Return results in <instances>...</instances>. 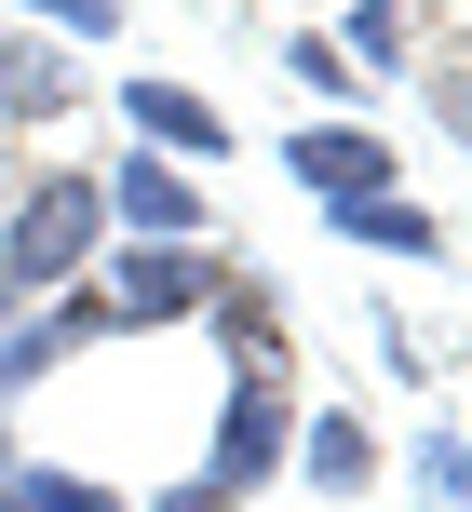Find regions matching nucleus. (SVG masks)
<instances>
[{"instance_id": "nucleus-10", "label": "nucleus", "mask_w": 472, "mask_h": 512, "mask_svg": "<svg viewBox=\"0 0 472 512\" xmlns=\"http://www.w3.org/2000/svg\"><path fill=\"white\" fill-rule=\"evenodd\" d=\"M338 54L351 68H405L419 54V0H338Z\"/></svg>"}, {"instance_id": "nucleus-8", "label": "nucleus", "mask_w": 472, "mask_h": 512, "mask_svg": "<svg viewBox=\"0 0 472 512\" xmlns=\"http://www.w3.org/2000/svg\"><path fill=\"white\" fill-rule=\"evenodd\" d=\"M297 472H311L324 499H365L378 486V432L351 405H297Z\"/></svg>"}, {"instance_id": "nucleus-15", "label": "nucleus", "mask_w": 472, "mask_h": 512, "mask_svg": "<svg viewBox=\"0 0 472 512\" xmlns=\"http://www.w3.org/2000/svg\"><path fill=\"white\" fill-rule=\"evenodd\" d=\"M432 122H446L459 149H472V68H459V54H446V68H432Z\"/></svg>"}, {"instance_id": "nucleus-7", "label": "nucleus", "mask_w": 472, "mask_h": 512, "mask_svg": "<svg viewBox=\"0 0 472 512\" xmlns=\"http://www.w3.org/2000/svg\"><path fill=\"white\" fill-rule=\"evenodd\" d=\"M81 108V68L54 27H0V135H54Z\"/></svg>"}, {"instance_id": "nucleus-17", "label": "nucleus", "mask_w": 472, "mask_h": 512, "mask_svg": "<svg viewBox=\"0 0 472 512\" xmlns=\"http://www.w3.org/2000/svg\"><path fill=\"white\" fill-rule=\"evenodd\" d=\"M14 310H27V297H14V270H0V324H14Z\"/></svg>"}, {"instance_id": "nucleus-13", "label": "nucleus", "mask_w": 472, "mask_h": 512, "mask_svg": "<svg viewBox=\"0 0 472 512\" xmlns=\"http://www.w3.org/2000/svg\"><path fill=\"white\" fill-rule=\"evenodd\" d=\"M419 486L446 512H472V432H419Z\"/></svg>"}, {"instance_id": "nucleus-9", "label": "nucleus", "mask_w": 472, "mask_h": 512, "mask_svg": "<svg viewBox=\"0 0 472 512\" xmlns=\"http://www.w3.org/2000/svg\"><path fill=\"white\" fill-rule=\"evenodd\" d=\"M324 230L365 243V256H446V216L405 203V189H351V203H324Z\"/></svg>"}, {"instance_id": "nucleus-11", "label": "nucleus", "mask_w": 472, "mask_h": 512, "mask_svg": "<svg viewBox=\"0 0 472 512\" xmlns=\"http://www.w3.org/2000/svg\"><path fill=\"white\" fill-rule=\"evenodd\" d=\"M14 512H135V486L68 472V459H27V472H14Z\"/></svg>"}, {"instance_id": "nucleus-2", "label": "nucleus", "mask_w": 472, "mask_h": 512, "mask_svg": "<svg viewBox=\"0 0 472 512\" xmlns=\"http://www.w3.org/2000/svg\"><path fill=\"white\" fill-rule=\"evenodd\" d=\"M284 459H297V364H230L216 432H203V459H189V486H203L216 512H243Z\"/></svg>"}, {"instance_id": "nucleus-6", "label": "nucleus", "mask_w": 472, "mask_h": 512, "mask_svg": "<svg viewBox=\"0 0 472 512\" xmlns=\"http://www.w3.org/2000/svg\"><path fill=\"white\" fill-rule=\"evenodd\" d=\"M284 176L311 189V203H351V189H405V162H392L378 122H297L284 135Z\"/></svg>"}, {"instance_id": "nucleus-3", "label": "nucleus", "mask_w": 472, "mask_h": 512, "mask_svg": "<svg viewBox=\"0 0 472 512\" xmlns=\"http://www.w3.org/2000/svg\"><path fill=\"white\" fill-rule=\"evenodd\" d=\"M216 297H230V256L216 243H122V256H95L108 337H189Z\"/></svg>"}, {"instance_id": "nucleus-12", "label": "nucleus", "mask_w": 472, "mask_h": 512, "mask_svg": "<svg viewBox=\"0 0 472 512\" xmlns=\"http://www.w3.org/2000/svg\"><path fill=\"white\" fill-rule=\"evenodd\" d=\"M284 81H297V95H324V108H351V95H365V81H351V54L324 41V27H297V41H284Z\"/></svg>"}, {"instance_id": "nucleus-5", "label": "nucleus", "mask_w": 472, "mask_h": 512, "mask_svg": "<svg viewBox=\"0 0 472 512\" xmlns=\"http://www.w3.org/2000/svg\"><path fill=\"white\" fill-rule=\"evenodd\" d=\"M122 122H135V149H162V162H230V108L216 95H189V81H162V68H135L122 81Z\"/></svg>"}, {"instance_id": "nucleus-16", "label": "nucleus", "mask_w": 472, "mask_h": 512, "mask_svg": "<svg viewBox=\"0 0 472 512\" xmlns=\"http://www.w3.org/2000/svg\"><path fill=\"white\" fill-rule=\"evenodd\" d=\"M14 472H27V445H14V418H0V512H14Z\"/></svg>"}, {"instance_id": "nucleus-1", "label": "nucleus", "mask_w": 472, "mask_h": 512, "mask_svg": "<svg viewBox=\"0 0 472 512\" xmlns=\"http://www.w3.org/2000/svg\"><path fill=\"white\" fill-rule=\"evenodd\" d=\"M95 256H108V189L81 162H27L0 189V270H14V297H68V283H95Z\"/></svg>"}, {"instance_id": "nucleus-4", "label": "nucleus", "mask_w": 472, "mask_h": 512, "mask_svg": "<svg viewBox=\"0 0 472 512\" xmlns=\"http://www.w3.org/2000/svg\"><path fill=\"white\" fill-rule=\"evenodd\" d=\"M95 189H108V230L122 243H203L216 230V189L189 176V162H162V149H122Z\"/></svg>"}, {"instance_id": "nucleus-14", "label": "nucleus", "mask_w": 472, "mask_h": 512, "mask_svg": "<svg viewBox=\"0 0 472 512\" xmlns=\"http://www.w3.org/2000/svg\"><path fill=\"white\" fill-rule=\"evenodd\" d=\"M0 14L54 27V41H108V27H122V0H0Z\"/></svg>"}]
</instances>
